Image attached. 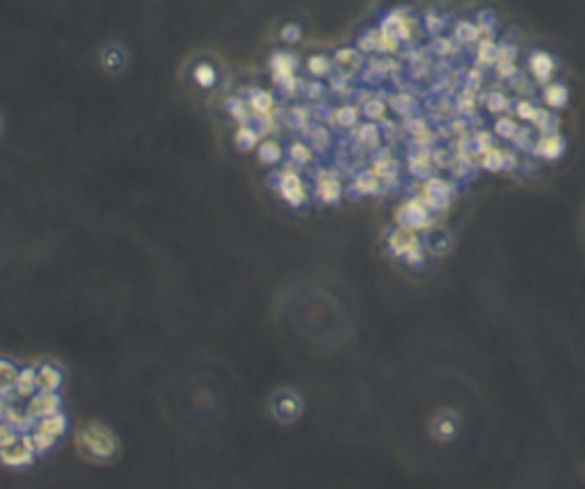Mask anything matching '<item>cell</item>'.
Returning a JSON list of instances; mask_svg holds the SVG:
<instances>
[{"mask_svg":"<svg viewBox=\"0 0 585 489\" xmlns=\"http://www.w3.org/2000/svg\"><path fill=\"white\" fill-rule=\"evenodd\" d=\"M332 67H334V62L327 58V55H311V58L307 60V69L311 76H316V78H325L332 73Z\"/></svg>","mask_w":585,"mask_h":489,"instance_id":"cell-19","label":"cell"},{"mask_svg":"<svg viewBox=\"0 0 585 489\" xmlns=\"http://www.w3.org/2000/svg\"><path fill=\"white\" fill-rule=\"evenodd\" d=\"M302 87L309 89L307 94H309L311 99H318L320 94H323V85H318V82H311V85H304V82H302Z\"/></svg>","mask_w":585,"mask_h":489,"instance_id":"cell-42","label":"cell"},{"mask_svg":"<svg viewBox=\"0 0 585 489\" xmlns=\"http://www.w3.org/2000/svg\"><path fill=\"white\" fill-rule=\"evenodd\" d=\"M544 103L548 108H562L567 103V99H570V94H567V87L565 85H546L544 87Z\"/></svg>","mask_w":585,"mask_h":489,"instance_id":"cell-20","label":"cell"},{"mask_svg":"<svg viewBox=\"0 0 585 489\" xmlns=\"http://www.w3.org/2000/svg\"><path fill=\"white\" fill-rule=\"evenodd\" d=\"M356 117H359V110L352 108V106H343V108H338L334 110V115L332 119L338 124V126H343V128H350L356 124Z\"/></svg>","mask_w":585,"mask_h":489,"instance_id":"cell-25","label":"cell"},{"mask_svg":"<svg viewBox=\"0 0 585 489\" xmlns=\"http://www.w3.org/2000/svg\"><path fill=\"white\" fill-rule=\"evenodd\" d=\"M76 444L80 453L91 462H110L119 450L112 430L108 426H101V423H89V426L82 428L76 437Z\"/></svg>","mask_w":585,"mask_h":489,"instance_id":"cell-1","label":"cell"},{"mask_svg":"<svg viewBox=\"0 0 585 489\" xmlns=\"http://www.w3.org/2000/svg\"><path fill=\"white\" fill-rule=\"evenodd\" d=\"M16 377H18L16 366L12 362H7V359H0V395H9V391H14Z\"/></svg>","mask_w":585,"mask_h":489,"instance_id":"cell-17","label":"cell"},{"mask_svg":"<svg viewBox=\"0 0 585 489\" xmlns=\"http://www.w3.org/2000/svg\"><path fill=\"white\" fill-rule=\"evenodd\" d=\"M14 391L18 398H27V395H32L37 391V368H23V371H18Z\"/></svg>","mask_w":585,"mask_h":489,"instance_id":"cell-12","label":"cell"},{"mask_svg":"<svg viewBox=\"0 0 585 489\" xmlns=\"http://www.w3.org/2000/svg\"><path fill=\"white\" fill-rule=\"evenodd\" d=\"M16 439H18L16 430H14L12 426H7L5 421L0 423V450H3V448H7V446H12Z\"/></svg>","mask_w":585,"mask_h":489,"instance_id":"cell-35","label":"cell"},{"mask_svg":"<svg viewBox=\"0 0 585 489\" xmlns=\"http://www.w3.org/2000/svg\"><path fill=\"white\" fill-rule=\"evenodd\" d=\"M277 188L281 192V197L286 199L290 206L297 208L307 201V192H304V186H302V179L290 167L277 174Z\"/></svg>","mask_w":585,"mask_h":489,"instance_id":"cell-4","label":"cell"},{"mask_svg":"<svg viewBox=\"0 0 585 489\" xmlns=\"http://www.w3.org/2000/svg\"><path fill=\"white\" fill-rule=\"evenodd\" d=\"M416 245H418V241H416V236H414V231H411V229H398L396 234L391 236V247H393V252L396 254H411V252H416Z\"/></svg>","mask_w":585,"mask_h":489,"instance_id":"cell-11","label":"cell"},{"mask_svg":"<svg viewBox=\"0 0 585 489\" xmlns=\"http://www.w3.org/2000/svg\"><path fill=\"white\" fill-rule=\"evenodd\" d=\"M297 58L292 53H274L270 58V69H272V80L274 85L281 87L286 94H295V89L300 87V80L295 76L297 71Z\"/></svg>","mask_w":585,"mask_h":489,"instance_id":"cell-2","label":"cell"},{"mask_svg":"<svg viewBox=\"0 0 585 489\" xmlns=\"http://www.w3.org/2000/svg\"><path fill=\"white\" fill-rule=\"evenodd\" d=\"M517 115L521 119H530V122H535L537 115H539V110L530 106L528 101H521V103H517Z\"/></svg>","mask_w":585,"mask_h":489,"instance_id":"cell-40","label":"cell"},{"mask_svg":"<svg viewBox=\"0 0 585 489\" xmlns=\"http://www.w3.org/2000/svg\"><path fill=\"white\" fill-rule=\"evenodd\" d=\"M489 108H491V113H503V110L510 108V101H508V96L494 91V94L489 96Z\"/></svg>","mask_w":585,"mask_h":489,"instance_id":"cell-39","label":"cell"},{"mask_svg":"<svg viewBox=\"0 0 585 489\" xmlns=\"http://www.w3.org/2000/svg\"><path fill=\"white\" fill-rule=\"evenodd\" d=\"M226 108L233 119H238L240 124H247V103L243 99H226Z\"/></svg>","mask_w":585,"mask_h":489,"instance_id":"cell-31","label":"cell"},{"mask_svg":"<svg viewBox=\"0 0 585 489\" xmlns=\"http://www.w3.org/2000/svg\"><path fill=\"white\" fill-rule=\"evenodd\" d=\"M425 23H428V27H430V30H432V32H437V27H439V30H442V18H439V21H437V16H435V14H428V16H425Z\"/></svg>","mask_w":585,"mask_h":489,"instance_id":"cell-43","label":"cell"},{"mask_svg":"<svg viewBox=\"0 0 585 489\" xmlns=\"http://www.w3.org/2000/svg\"><path fill=\"white\" fill-rule=\"evenodd\" d=\"M34 430H39V432H44V435L58 439V437L64 435V430H67V419H64L62 414H55V417L37 421L34 423Z\"/></svg>","mask_w":585,"mask_h":489,"instance_id":"cell-13","label":"cell"},{"mask_svg":"<svg viewBox=\"0 0 585 489\" xmlns=\"http://www.w3.org/2000/svg\"><path fill=\"white\" fill-rule=\"evenodd\" d=\"M318 197L325 201V204H336L338 197H341V183L334 177L332 172H320L318 174Z\"/></svg>","mask_w":585,"mask_h":489,"instance_id":"cell-8","label":"cell"},{"mask_svg":"<svg viewBox=\"0 0 585 489\" xmlns=\"http://www.w3.org/2000/svg\"><path fill=\"white\" fill-rule=\"evenodd\" d=\"M496 133H499L501 137H515L517 124L512 122L510 117H503V119H499V122H496Z\"/></svg>","mask_w":585,"mask_h":489,"instance_id":"cell-37","label":"cell"},{"mask_svg":"<svg viewBox=\"0 0 585 489\" xmlns=\"http://www.w3.org/2000/svg\"><path fill=\"white\" fill-rule=\"evenodd\" d=\"M64 375L58 366L53 364H41L37 368V389L44 393H55L62 386Z\"/></svg>","mask_w":585,"mask_h":489,"instance_id":"cell-6","label":"cell"},{"mask_svg":"<svg viewBox=\"0 0 585 489\" xmlns=\"http://www.w3.org/2000/svg\"><path fill=\"white\" fill-rule=\"evenodd\" d=\"M364 115L378 122V119H384V115H387V106H384L382 99H368L364 106Z\"/></svg>","mask_w":585,"mask_h":489,"instance_id":"cell-29","label":"cell"},{"mask_svg":"<svg viewBox=\"0 0 585 489\" xmlns=\"http://www.w3.org/2000/svg\"><path fill=\"white\" fill-rule=\"evenodd\" d=\"M281 146L274 142V140H265L261 146H259V160L265 163V165H277L281 160Z\"/></svg>","mask_w":585,"mask_h":489,"instance_id":"cell-22","label":"cell"},{"mask_svg":"<svg viewBox=\"0 0 585 489\" xmlns=\"http://www.w3.org/2000/svg\"><path fill=\"white\" fill-rule=\"evenodd\" d=\"M272 412L281 421H292L300 414V400L288 391L277 393V398L272 400Z\"/></svg>","mask_w":585,"mask_h":489,"instance_id":"cell-7","label":"cell"},{"mask_svg":"<svg viewBox=\"0 0 585 489\" xmlns=\"http://www.w3.org/2000/svg\"><path fill=\"white\" fill-rule=\"evenodd\" d=\"M309 137H311V142H314L316 149H325V146L329 144V133H327V128H323V126L309 128Z\"/></svg>","mask_w":585,"mask_h":489,"instance_id":"cell-34","label":"cell"},{"mask_svg":"<svg viewBox=\"0 0 585 489\" xmlns=\"http://www.w3.org/2000/svg\"><path fill=\"white\" fill-rule=\"evenodd\" d=\"M279 34H281V39L283 42H288V44H295L300 37H302V30H300V25L297 23H286L279 30Z\"/></svg>","mask_w":585,"mask_h":489,"instance_id":"cell-36","label":"cell"},{"mask_svg":"<svg viewBox=\"0 0 585 489\" xmlns=\"http://www.w3.org/2000/svg\"><path fill=\"white\" fill-rule=\"evenodd\" d=\"M0 128H3V124H0Z\"/></svg>","mask_w":585,"mask_h":489,"instance_id":"cell-45","label":"cell"},{"mask_svg":"<svg viewBox=\"0 0 585 489\" xmlns=\"http://www.w3.org/2000/svg\"><path fill=\"white\" fill-rule=\"evenodd\" d=\"M455 34H457V39L460 42H478L480 39V27L475 25V23H469V21H460L455 25Z\"/></svg>","mask_w":585,"mask_h":489,"instance_id":"cell-26","label":"cell"},{"mask_svg":"<svg viewBox=\"0 0 585 489\" xmlns=\"http://www.w3.org/2000/svg\"><path fill=\"white\" fill-rule=\"evenodd\" d=\"M496 51L499 46L489 37H482L478 42V62L480 64H496Z\"/></svg>","mask_w":585,"mask_h":489,"instance_id":"cell-24","label":"cell"},{"mask_svg":"<svg viewBox=\"0 0 585 489\" xmlns=\"http://www.w3.org/2000/svg\"><path fill=\"white\" fill-rule=\"evenodd\" d=\"M3 421L7 423V426H12L16 432L18 430H27V428H34V421L30 419V414H27L25 409L21 407H7L5 414H3Z\"/></svg>","mask_w":585,"mask_h":489,"instance_id":"cell-14","label":"cell"},{"mask_svg":"<svg viewBox=\"0 0 585 489\" xmlns=\"http://www.w3.org/2000/svg\"><path fill=\"white\" fill-rule=\"evenodd\" d=\"M247 106L254 110V115H272L274 113V99H272V94H268V91H263V89H252L250 103Z\"/></svg>","mask_w":585,"mask_h":489,"instance_id":"cell-15","label":"cell"},{"mask_svg":"<svg viewBox=\"0 0 585 489\" xmlns=\"http://www.w3.org/2000/svg\"><path fill=\"white\" fill-rule=\"evenodd\" d=\"M256 142H259V133L254 131V128H250V124H240L238 126V131H236V144H238V149H243V151H252Z\"/></svg>","mask_w":585,"mask_h":489,"instance_id":"cell-21","label":"cell"},{"mask_svg":"<svg viewBox=\"0 0 585 489\" xmlns=\"http://www.w3.org/2000/svg\"><path fill=\"white\" fill-rule=\"evenodd\" d=\"M535 151L539 155H544V158H558L565 151V140L560 135H546L537 142Z\"/></svg>","mask_w":585,"mask_h":489,"instance_id":"cell-16","label":"cell"},{"mask_svg":"<svg viewBox=\"0 0 585 489\" xmlns=\"http://www.w3.org/2000/svg\"><path fill=\"white\" fill-rule=\"evenodd\" d=\"M528 67H530V71H533V76H535L537 82H546L548 78H551L553 69H555V62H553V58L548 53L537 51V53L530 55Z\"/></svg>","mask_w":585,"mask_h":489,"instance_id":"cell-9","label":"cell"},{"mask_svg":"<svg viewBox=\"0 0 585 489\" xmlns=\"http://www.w3.org/2000/svg\"><path fill=\"white\" fill-rule=\"evenodd\" d=\"M288 155H290V160H292V163H297V165H309L311 160H314V153H311L309 146H307V144H302V142L290 144Z\"/></svg>","mask_w":585,"mask_h":489,"instance_id":"cell-27","label":"cell"},{"mask_svg":"<svg viewBox=\"0 0 585 489\" xmlns=\"http://www.w3.org/2000/svg\"><path fill=\"white\" fill-rule=\"evenodd\" d=\"M30 439H32V444H34V450H37V453H46V450H51V448H53V444H55V439H53V437L44 435V432L34 430V428H32V432H30Z\"/></svg>","mask_w":585,"mask_h":489,"instance_id":"cell-32","label":"cell"},{"mask_svg":"<svg viewBox=\"0 0 585 489\" xmlns=\"http://www.w3.org/2000/svg\"><path fill=\"white\" fill-rule=\"evenodd\" d=\"M501 151L499 149H487V153H484V158H482V165L487 170H501L503 167V160H501Z\"/></svg>","mask_w":585,"mask_h":489,"instance_id":"cell-38","label":"cell"},{"mask_svg":"<svg viewBox=\"0 0 585 489\" xmlns=\"http://www.w3.org/2000/svg\"><path fill=\"white\" fill-rule=\"evenodd\" d=\"M192 78L197 80V85H199V87L208 89V87H213L215 82H217V73H215V67H213V64L201 62V64H197V67H195V71H192Z\"/></svg>","mask_w":585,"mask_h":489,"instance_id":"cell-18","label":"cell"},{"mask_svg":"<svg viewBox=\"0 0 585 489\" xmlns=\"http://www.w3.org/2000/svg\"><path fill=\"white\" fill-rule=\"evenodd\" d=\"M378 34H380V27L378 30H368V32H364L359 37V49L361 53H373V51H378Z\"/></svg>","mask_w":585,"mask_h":489,"instance_id":"cell-33","label":"cell"},{"mask_svg":"<svg viewBox=\"0 0 585 489\" xmlns=\"http://www.w3.org/2000/svg\"><path fill=\"white\" fill-rule=\"evenodd\" d=\"M5 409H7V405H5V400H3V395H0V419H3Z\"/></svg>","mask_w":585,"mask_h":489,"instance_id":"cell-44","label":"cell"},{"mask_svg":"<svg viewBox=\"0 0 585 489\" xmlns=\"http://www.w3.org/2000/svg\"><path fill=\"white\" fill-rule=\"evenodd\" d=\"M60 405L62 402L58 398V393H44V391H39V393L30 398L25 412L30 414V419L37 423V421H41V419H49V417H55V414H60Z\"/></svg>","mask_w":585,"mask_h":489,"instance_id":"cell-5","label":"cell"},{"mask_svg":"<svg viewBox=\"0 0 585 489\" xmlns=\"http://www.w3.org/2000/svg\"><path fill=\"white\" fill-rule=\"evenodd\" d=\"M309 117H311V113H309V108H304V106H297V108H290V113H288V124L290 126H295V128H309Z\"/></svg>","mask_w":585,"mask_h":489,"instance_id":"cell-28","label":"cell"},{"mask_svg":"<svg viewBox=\"0 0 585 489\" xmlns=\"http://www.w3.org/2000/svg\"><path fill=\"white\" fill-rule=\"evenodd\" d=\"M496 69H499V73H501L503 78H510V76H515V73H517L515 64H512V62H499Z\"/></svg>","mask_w":585,"mask_h":489,"instance_id":"cell-41","label":"cell"},{"mask_svg":"<svg viewBox=\"0 0 585 489\" xmlns=\"http://www.w3.org/2000/svg\"><path fill=\"white\" fill-rule=\"evenodd\" d=\"M356 137H359V142L366 144V146H378V142H380V131H378V126L366 124V126L359 128V133H356Z\"/></svg>","mask_w":585,"mask_h":489,"instance_id":"cell-30","label":"cell"},{"mask_svg":"<svg viewBox=\"0 0 585 489\" xmlns=\"http://www.w3.org/2000/svg\"><path fill=\"white\" fill-rule=\"evenodd\" d=\"M34 455H37V450H34L30 435H18V439L12 446L0 450V464H5L9 469H21V466L32 464Z\"/></svg>","mask_w":585,"mask_h":489,"instance_id":"cell-3","label":"cell"},{"mask_svg":"<svg viewBox=\"0 0 585 489\" xmlns=\"http://www.w3.org/2000/svg\"><path fill=\"white\" fill-rule=\"evenodd\" d=\"M334 64L345 73V76L347 73H354L364 64L361 51L359 49H338L334 53Z\"/></svg>","mask_w":585,"mask_h":489,"instance_id":"cell-10","label":"cell"},{"mask_svg":"<svg viewBox=\"0 0 585 489\" xmlns=\"http://www.w3.org/2000/svg\"><path fill=\"white\" fill-rule=\"evenodd\" d=\"M354 190L361 192V195H373V192L380 190V179L375 177V172H364L356 177Z\"/></svg>","mask_w":585,"mask_h":489,"instance_id":"cell-23","label":"cell"}]
</instances>
